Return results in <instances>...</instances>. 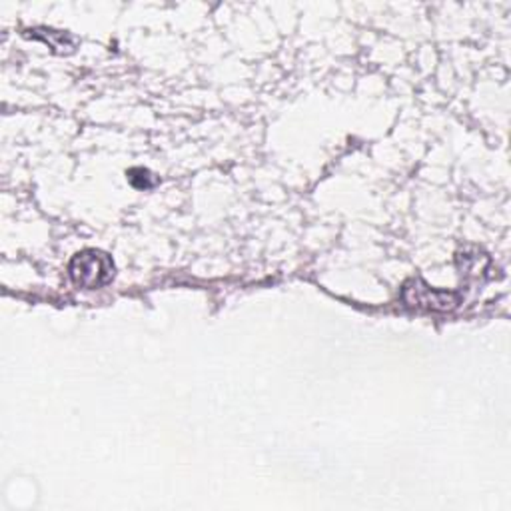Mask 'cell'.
I'll list each match as a JSON object with an SVG mask.
<instances>
[{"instance_id":"obj_1","label":"cell","mask_w":511,"mask_h":511,"mask_svg":"<svg viewBox=\"0 0 511 511\" xmlns=\"http://www.w3.org/2000/svg\"><path fill=\"white\" fill-rule=\"evenodd\" d=\"M114 276V264L100 250L79 252L71 262V278L76 286L96 289L106 286Z\"/></svg>"},{"instance_id":"obj_2","label":"cell","mask_w":511,"mask_h":511,"mask_svg":"<svg viewBox=\"0 0 511 511\" xmlns=\"http://www.w3.org/2000/svg\"><path fill=\"white\" fill-rule=\"evenodd\" d=\"M420 286L417 288L415 280H412L410 284H406L404 294H414V297H404V300L410 306H420V308H430V310H451L456 308L457 296L449 292H433L431 288L425 286L420 280Z\"/></svg>"},{"instance_id":"obj_3","label":"cell","mask_w":511,"mask_h":511,"mask_svg":"<svg viewBox=\"0 0 511 511\" xmlns=\"http://www.w3.org/2000/svg\"><path fill=\"white\" fill-rule=\"evenodd\" d=\"M128 180H130L132 186H136V188H150V186H155V178H152V174L148 172V170H144V168H132L130 172H128Z\"/></svg>"}]
</instances>
